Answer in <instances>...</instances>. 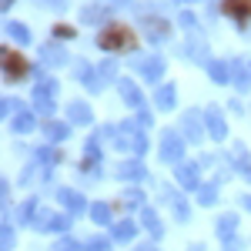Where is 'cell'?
<instances>
[{"mask_svg":"<svg viewBox=\"0 0 251 251\" xmlns=\"http://www.w3.org/2000/svg\"><path fill=\"white\" fill-rule=\"evenodd\" d=\"M71 114H74V121H87V107H84V104H74Z\"/></svg>","mask_w":251,"mask_h":251,"instance_id":"4","label":"cell"},{"mask_svg":"<svg viewBox=\"0 0 251 251\" xmlns=\"http://www.w3.org/2000/svg\"><path fill=\"white\" fill-rule=\"evenodd\" d=\"M208 117H211V131H214V137H221V134H225V127H221V117L214 114V111H211Z\"/></svg>","mask_w":251,"mask_h":251,"instance_id":"1","label":"cell"},{"mask_svg":"<svg viewBox=\"0 0 251 251\" xmlns=\"http://www.w3.org/2000/svg\"><path fill=\"white\" fill-rule=\"evenodd\" d=\"M144 74H148V77H157V74H161V64H157V60H148V64H144Z\"/></svg>","mask_w":251,"mask_h":251,"instance_id":"2","label":"cell"},{"mask_svg":"<svg viewBox=\"0 0 251 251\" xmlns=\"http://www.w3.org/2000/svg\"><path fill=\"white\" fill-rule=\"evenodd\" d=\"M171 87H164V91H161V94H157V104H161V107H171Z\"/></svg>","mask_w":251,"mask_h":251,"instance_id":"3","label":"cell"},{"mask_svg":"<svg viewBox=\"0 0 251 251\" xmlns=\"http://www.w3.org/2000/svg\"><path fill=\"white\" fill-rule=\"evenodd\" d=\"M181 181L184 184H194V168H181Z\"/></svg>","mask_w":251,"mask_h":251,"instance_id":"5","label":"cell"},{"mask_svg":"<svg viewBox=\"0 0 251 251\" xmlns=\"http://www.w3.org/2000/svg\"><path fill=\"white\" fill-rule=\"evenodd\" d=\"M211 74H214V77H218V80H225V77H228V71H225L221 64H214V67H211Z\"/></svg>","mask_w":251,"mask_h":251,"instance_id":"6","label":"cell"}]
</instances>
